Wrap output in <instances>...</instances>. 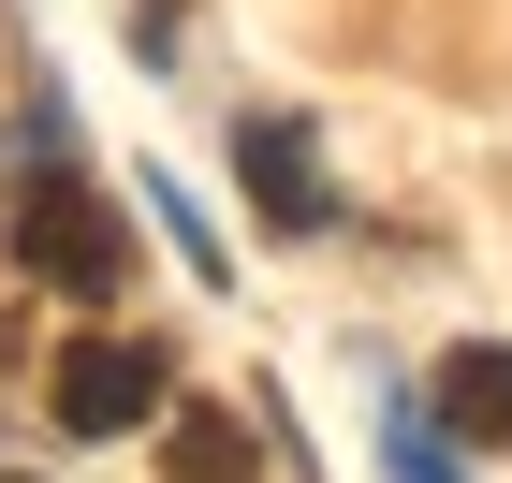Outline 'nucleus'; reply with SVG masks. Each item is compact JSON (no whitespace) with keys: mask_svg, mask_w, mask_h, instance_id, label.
Here are the masks:
<instances>
[{"mask_svg":"<svg viewBox=\"0 0 512 483\" xmlns=\"http://www.w3.org/2000/svg\"><path fill=\"white\" fill-rule=\"evenodd\" d=\"M161 469L176 483H249V425L235 410H176V425H161Z\"/></svg>","mask_w":512,"mask_h":483,"instance_id":"obj_5","label":"nucleus"},{"mask_svg":"<svg viewBox=\"0 0 512 483\" xmlns=\"http://www.w3.org/2000/svg\"><path fill=\"white\" fill-rule=\"evenodd\" d=\"M15 264L44 293H74V308H118L132 235H118V205H88L74 176H15Z\"/></svg>","mask_w":512,"mask_h":483,"instance_id":"obj_1","label":"nucleus"},{"mask_svg":"<svg viewBox=\"0 0 512 483\" xmlns=\"http://www.w3.org/2000/svg\"><path fill=\"white\" fill-rule=\"evenodd\" d=\"M439 440L512 454V352H454V366H439Z\"/></svg>","mask_w":512,"mask_h":483,"instance_id":"obj_4","label":"nucleus"},{"mask_svg":"<svg viewBox=\"0 0 512 483\" xmlns=\"http://www.w3.org/2000/svg\"><path fill=\"white\" fill-rule=\"evenodd\" d=\"M235 176L264 191L278 235H322V220H337V191H322V161H308V132H293V118H235Z\"/></svg>","mask_w":512,"mask_h":483,"instance_id":"obj_3","label":"nucleus"},{"mask_svg":"<svg viewBox=\"0 0 512 483\" xmlns=\"http://www.w3.org/2000/svg\"><path fill=\"white\" fill-rule=\"evenodd\" d=\"M161 396H176V381H161V352H147V337H118V322H88L74 352L44 366V410H59L74 440H132Z\"/></svg>","mask_w":512,"mask_h":483,"instance_id":"obj_2","label":"nucleus"}]
</instances>
